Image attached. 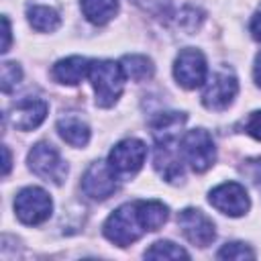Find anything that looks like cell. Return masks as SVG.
<instances>
[{"instance_id": "cell-14", "label": "cell", "mask_w": 261, "mask_h": 261, "mask_svg": "<svg viewBox=\"0 0 261 261\" xmlns=\"http://www.w3.org/2000/svg\"><path fill=\"white\" fill-rule=\"evenodd\" d=\"M88 71H90V61L86 57H80V55L59 59L53 65V77L59 84H67V86L80 84L88 75Z\"/></svg>"}, {"instance_id": "cell-1", "label": "cell", "mask_w": 261, "mask_h": 261, "mask_svg": "<svg viewBox=\"0 0 261 261\" xmlns=\"http://www.w3.org/2000/svg\"><path fill=\"white\" fill-rule=\"evenodd\" d=\"M169 216L165 204L157 200H137L116 208L104 222V237L118 245L128 247L149 230H159Z\"/></svg>"}, {"instance_id": "cell-4", "label": "cell", "mask_w": 261, "mask_h": 261, "mask_svg": "<svg viewBox=\"0 0 261 261\" xmlns=\"http://www.w3.org/2000/svg\"><path fill=\"white\" fill-rule=\"evenodd\" d=\"M29 167L41 179L51 181L55 186H61L67 175V163L61 159L57 149L49 143H37L29 151Z\"/></svg>"}, {"instance_id": "cell-27", "label": "cell", "mask_w": 261, "mask_h": 261, "mask_svg": "<svg viewBox=\"0 0 261 261\" xmlns=\"http://www.w3.org/2000/svg\"><path fill=\"white\" fill-rule=\"evenodd\" d=\"M253 75H255V82H257V86L261 88V51L257 53V57H255V65H253Z\"/></svg>"}, {"instance_id": "cell-28", "label": "cell", "mask_w": 261, "mask_h": 261, "mask_svg": "<svg viewBox=\"0 0 261 261\" xmlns=\"http://www.w3.org/2000/svg\"><path fill=\"white\" fill-rule=\"evenodd\" d=\"M2 153H4V175H8V171H10V151H8L6 145L2 147Z\"/></svg>"}, {"instance_id": "cell-18", "label": "cell", "mask_w": 261, "mask_h": 261, "mask_svg": "<svg viewBox=\"0 0 261 261\" xmlns=\"http://www.w3.org/2000/svg\"><path fill=\"white\" fill-rule=\"evenodd\" d=\"M84 16L94 24H106L118 10V0H82Z\"/></svg>"}, {"instance_id": "cell-9", "label": "cell", "mask_w": 261, "mask_h": 261, "mask_svg": "<svg viewBox=\"0 0 261 261\" xmlns=\"http://www.w3.org/2000/svg\"><path fill=\"white\" fill-rule=\"evenodd\" d=\"M177 224H179L184 237L192 245H198V247H208L214 241V237H216L212 218H208L198 208H186V210H181L177 214Z\"/></svg>"}, {"instance_id": "cell-19", "label": "cell", "mask_w": 261, "mask_h": 261, "mask_svg": "<svg viewBox=\"0 0 261 261\" xmlns=\"http://www.w3.org/2000/svg\"><path fill=\"white\" fill-rule=\"evenodd\" d=\"M120 65H122L124 75L130 77V80H135V82H145L155 71L151 59H147L145 55H124L122 61H120Z\"/></svg>"}, {"instance_id": "cell-3", "label": "cell", "mask_w": 261, "mask_h": 261, "mask_svg": "<svg viewBox=\"0 0 261 261\" xmlns=\"http://www.w3.org/2000/svg\"><path fill=\"white\" fill-rule=\"evenodd\" d=\"M179 145H181L179 149H181L184 159L190 163V167L194 171L202 173L214 165L216 149H214V141H212L208 130H204V128L188 130Z\"/></svg>"}, {"instance_id": "cell-5", "label": "cell", "mask_w": 261, "mask_h": 261, "mask_svg": "<svg viewBox=\"0 0 261 261\" xmlns=\"http://www.w3.org/2000/svg\"><path fill=\"white\" fill-rule=\"evenodd\" d=\"M53 202L49 194L41 188L29 186L16 194L14 200V212L20 222L24 224H41L51 216Z\"/></svg>"}, {"instance_id": "cell-11", "label": "cell", "mask_w": 261, "mask_h": 261, "mask_svg": "<svg viewBox=\"0 0 261 261\" xmlns=\"http://www.w3.org/2000/svg\"><path fill=\"white\" fill-rule=\"evenodd\" d=\"M116 177L108 161H94L82 177V190L94 200H106L116 192Z\"/></svg>"}, {"instance_id": "cell-20", "label": "cell", "mask_w": 261, "mask_h": 261, "mask_svg": "<svg viewBox=\"0 0 261 261\" xmlns=\"http://www.w3.org/2000/svg\"><path fill=\"white\" fill-rule=\"evenodd\" d=\"M147 259H188V251L171 241H157L145 251Z\"/></svg>"}, {"instance_id": "cell-23", "label": "cell", "mask_w": 261, "mask_h": 261, "mask_svg": "<svg viewBox=\"0 0 261 261\" xmlns=\"http://www.w3.org/2000/svg\"><path fill=\"white\" fill-rule=\"evenodd\" d=\"M239 126L243 128V133H247V135H251L253 139L261 141V110L251 112L247 118H243V120H241V124H239Z\"/></svg>"}, {"instance_id": "cell-17", "label": "cell", "mask_w": 261, "mask_h": 261, "mask_svg": "<svg viewBox=\"0 0 261 261\" xmlns=\"http://www.w3.org/2000/svg\"><path fill=\"white\" fill-rule=\"evenodd\" d=\"M186 114L181 112H161L151 120V133L155 141L161 139H175V133L184 126Z\"/></svg>"}, {"instance_id": "cell-15", "label": "cell", "mask_w": 261, "mask_h": 261, "mask_svg": "<svg viewBox=\"0 0 261 261\" xmlns=\"http://www.w3.org/2000/svg\"><path fill=\"white\" fill-rule=\"evenodd\" d=\"M59 137L71 147H86L90 141V126L77 116H65L57 120Z\"/></svg>"}, {"instance_id": "cell-26", "label": "cell", "mask_w": 261, "mask_h": 261, "mask_svg": "<svg viewBox=\"0 0 261 261\" xmlns=\"http://www.w3.org/2000/svg\"><path fill=\"white\" fill-rule=\"evenodd\" d=\"M2 27H4V43H2V53L8 51L10 47V22H8V16H2Z\"/></svg>"}, {"instance_id": "cell-6", "label": "cell", "mask_w": 261, "mask_h": 261, "mask_svg": "<svg viewBox=\"0 0 261 261\" xmlns=\"http://www.w3.org/2000/svg\"><path fill=\"white\" fill-rule=\"evenodd\" d=\"M147 157V147L139 139H124L116 143L108 155V165L116 175H135Z\"/></svg>"}, {"instance_id": "cell-22", "label": "cell", "mask_w": 261, "mask_h": 261, "mask_svg": "<svg viewBox=\"0 0 261 261\" xmlns=\"http://www.w3.org/2000/svg\"><path fill=\"white\" fill-rule=\"evenodd\" d=\"M218 259H239V261H245V259H253L255 253L251 247H247L245 243H226L218 255Z\"/></svg>"}, {"instance_id": "cell-25", "label": "cell", "mask_w": 261, "mask_h": 261, "mask_svg": "<svg viewBox=\"0 0 261 261\" xmlns=\"http://www.w3.org/2000/svg\"><path fill=\"white\" fill-rule=\"evenodd\" d=\"M251 35H253V39L261 41V10L255 12V16L251 18Z\"/></svg>"}, {"instance_id": "cell-13", "label": "cell", "mask_w": 261, "mask_h": 261, "mask_svg": "<svg viewBox=\"0 0 261 261\" xmlns=\"http://www.w3.org/2000/svg\"><path fill=\"white\" fill-rule=\"evenodd\" d=\"M155 143H157V149H155L153 165H155L157 173L167 181H177L184 175L181 149L175 147V139H161Z\"/></svg>"}, {"instance_id": "cell-10", "label": "cell", "mask_w": 261, "mask_h": 261, "mask_svg": "<svg viewBox=\"0 0 261 261\" xmlns=\"http://www.w3.org/2000/svg\"><path fill=\"white\" fill-rule=\"evenodd\" d=\"M208 200L218 212H222L226 216H243L249 210L247 190L237 181H226V184L216 186L210 192Z\"/></svg>"}, {"instance_id": "cell-2", "label": "cell", "mask_w": 261, "mask_h": 261, "mask_svg": "<svg viewBox=\"0 0 261 261\" xmlns=\"http://www.w3.org/2000/svg\"><path fill=\"white\" fill-rule=\"evenodd\" d=\"M88 77H90L94 94H96V104L102 108L112 106L120 98L122 88H124V80H126L122 65L116 61H110V59L90 61Z\"/></svg>"}, {"instance_id": "cell-8", "label": "cell", "mask_w": 261, "mask_h": 261, "mask_svg": "<svg viewBox=\"0 0 261 261\" xmlns=\"http://www.w3.org/2000/svg\"><path fill=\"white\" fill-rule=\"evenodd\" d=\"M237 92H239V82L234 73L228 69H220L210 77L202 94V104L208 110H224L232 104Z\"/></svg>"}, {"instance_id": "cell-7", "label": "cell", "mask_w": 261, "mask_h": 261, "mask_svg": "<svg viewBox=\"0 0 261 261\" xmlns=\"http://www.w3.org/2000/svg\"><path fill=\"white\" fill-rule=\"evenodd\" d=\"M206 73H208L206 59L198 49L188 47V49L179 51V55L175 57V63H173V75L179 86L194 90L206 82Z\"/></svg>"}, {"instance_id": "cell-12", "label": "cell", "mask_w": 261, "mask_h": 261, "mask_svg": "<svg viewBox=\"0 0 261 261\" xmlns=\"http://www.w3.org/2000/svg\"><path fill=\"white\" fill-rule=\"evenodd\" d=\"M47 102L41 98H24L20 102H16L10 110H8V120L14 128L18 130H33L37 128L45 116H47Z\"/></svg>"}, {"instance_id": "cell-21", "label": "cell", "mask_w": 261, "mask_h": 261, "mask_svg": "<svg viewBox=\"0 0 261 261\" xmlns=\"http://www.w3.org/2000/svg\"><path fill=\"white\" fill-rule=\"evenodd\" d=\"M20 77H22V71H20V65L18 63H14V61H4L2 63V73H0V88H2V92L4 94H8V92H12V88L20 82Z\"/></svg>"}, {"instance_id": "cell-24", "label": "cell", "mask_w": 261, "mask_h": 261, "mask_svg": "<svg viewBox=\"0 0 261 261\" xmlns=\"http://www.w3.org/2000/svg\"><path fill=\"white\" fill-rule=\"evenodd\" d=\"M133 2H135L137 6H141L145 12L155 14V16L165 14L167 8H169V4H171V0H133Z\"/></svg>"}, {"instance_id": "cell-16", "label": "cell", "mask_w": 261, "mask_h": 261, "mask_svg": "<svg viewBox=\"0 0 261 261\" xmlns=\"http://www.w3.org/2000/svg\"><path fill=\"white\" fill-rule=\"evenodd\" d=\"M27 16H29V22L35 31H41V33H51L59 27L61 22V16L55 8L51 6H45V4H33L27 8Z\"/></svg>"}]
</instances>
